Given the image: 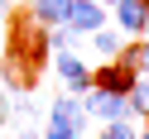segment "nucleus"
I'll list each match as a JSON object with an SVG mask.
<instances>
[{
	"label": "nucleus",
	"instance_id": "obj_3",
	"mask_svg": "<svg viewBox=\"0 0 149 139\" xmlns=\"http://www.w3.org/2000/svg\"><path fill=\"white\" fill-rule=\"evenodd\" d=\"M111 24L125 39H144L149 34V0H116L111 5Z\"/></svg>",
	"mask_w": 149,
	"mask_h": 139
},
{
	"label": "nucleus",
	"instance_id": "obj_17",
	"mask_svg": "<svg viewBox=\"0 0 149 139\" xmlns=\"http://www.w3.org/2000/svg\"><path fill=\"white\" fill-rule=\"evenodd\" d=\"M0 139H19V134H0Z\"/></svg>",
	"mask_w": 149,
	"mask_h": 139
},
{
	"label": "nucleus",
	"instance_id": "obj_7",
	"mask_svg": "<svg viewBox=\"0 0 149 139\" xmlns=\"http://www.w3.org/2000/svg\"><path fill=\"white\" fill-rule=\"evenodd\" d=\"M87 39H91V48H96V58H101V62H116V58H120V48H125V34H120L116 24H106V29L87 34Z\"/></svg>",
	"mask_w": 149,
	"mask_h": 139
},
{
	"label": "nucleus",
	"instance_id": "obj_14",
	"mask_svg": "<svg viewBox=\"0 0 149 139\" xmlns=\"http://www.w3.org/2000/svg\"><path fill=\"white\" fill-rule=\"evenodd\" d=\"M139 72H149V39L139 43Z\"/></svg>",
	"mask_w": 149,
	"mask_h": 139
},
{
	"label": "nucleus",
	"instance_id": "obj_11",
	"mask_svg": "<svg viewBox=\"0 0 149 139\" xmlns=\"http://www.w3.org/2000/svg\"><path fill=\"white\" fill-rule=\"evenodd\" d=\"M96 139H139V129L130 125V120H111V125L96 129Z\"/></svg>",
	"mask_w": 149,
	"mask_h": 139
},
{
	"label": "nucleus",
	"instance_id": "obj_1",
	"mask_svg": "<svg viewBox=\"0 0 149 139\" xmlns=\"http://www.w3.org/2000/svg\"><path fill=\"white\" fill-rule=\"evenodd\" d=\"M82 106H87V115L101 120V125H111V120H130V115H135L125 91H101V86H87V91H82Z\"/></svg>",
	"mask_w": 149,
	"mask_h": 139
},
{
	"label": "nucleus",
	"instance_id": "obj_2",
	"mask_svg": "<svg viewBox=\"0 0 149 139\" xmlns=\"http://www.w3.org/2000/svg\"><path fill=\"white\" fill-rule=\"evenodd\" d=\"M87 106H82V96L77 91H63V96H53V106H48V125H58V129H72V134H87Z\"/></svg>",
	"mask_w": 149,
	"mask_h": 139
},
{
	"label": "nucleus",
	"instance_id": "obj_4",
	"mask_svg": "<svg viewBox=\"0 0 149 139\" xmlns=\"http://www.w3.org/2000/svg\"><path fill=\"white\" fill-rule=\"evenodd\" d=\"M111 24V5H101V0H72V15H68V29L77 34V39H87V34L106 29Z\"/></svg>",
	"mask_w": 149,
	"mask_h": 139
},
{
	"label": "nucleus",
	"instance_id": "obj_5",
	"mask_svg": "<svg viewBox=\"0 0 149 139\" xmlns=\"http://www.w3.org/2000/svg\"><path fill=\"white\" fill-rule=\"evenodd\" d=\"M53 67H58V77L68 82V91H77V96L91 86V67L77 58V53H53Z\"/></svg>",
	"mask_w": 149,
	"mask_h": 139
},
{
	"label": "nucleus",
	"instance_id": "obj_6",
	"mask_svg": "<svg viewBox=\"0 0 149 139\" xmlns=\"http://www.w3.org/2000/svg\"><path fill=\"white\" fill-rule=\"evenodd\" d=\"M139 77V72H130L125 67V62H101V67L96 72H91V86H101V91H125V96H130V82H135Z\"/></svg>",
	"mask_w": 149,
	"mask_h": 139
},
{
	"label": "nucleus",
	"instance_id": "obj_10",
	"mask_svg": "<svg viewBox=\"0 0 149 139\" xmlns=\"http://www.w3.org/2000/svg\"><path fill=\"white\" fill-rule=\"evenodd\" d=\"M72 48H77V34L68 24H53L48 29V53H72Z\"/></svg>",
	"mask_w": 149,
	"mask_h": 139
},
{
	"label": "nucleus",
	"instance_id": "obj_12",
	"mask_svg": "<svg viewBox=\"0 0 149 139\" xmlns=\"http://www.w3.org/2000/svg\"><path fill=\"white\" fill-rule=\"evenodd\" d=\"M10 125V91H5V82H0V129Z\"/></svg>",
	"mask_w": 149,
	"mask_h": 139
},
{
	"label": "nucleus",
	"instance_id": "obj_18",
	"mask_svg": "<svg viewBox=\"0 0 149 139\" xmlns=\"http://www.w3.org/2000/svg\"><path fill=\"white\" fill-rule=\"evenodd\" d=\"M101 5H116V0H101Z\"/></svg>",
	"mask_w": 149,
	"mask_h": 139
},
{
	"label": "nucleus",
	"instance_id": "obj_16",
	"mask_svg": "<svg viewBox=\"0 0 149 139\" xmlns=\"http://www.w3.org/2000/svg\"><path fill=\"white\" fill-rule=\"evenodd\" d=\"M139 139H149V125H144V129H139Z\"/></svg>",
	"mask_w": 149,
	"mask_h": 139
},
{
	"label": "nucleus",
	"instance_id": "obj_8",
	"mask_svg": "<svg viewBox=\"0 0 149 139\" xmlns=\"http://www.w3.org/2000/svg\"><path fill=\"white\" fill-rule=\"evenodd\" d=\"M68 15H72V0H34V19H39L43 29L68 24Z\"/></svg>",
	"mask_w": 149,
	"mask_h": 139
},
{
	"label": "nucleus",
	"instance_id": "obj_13",
	"mask_svg": "<svg viewBox=\"0 0 149 139\" xmlns=\"http://www.w3.org/2000/svg\"><path fill=\"white\" fill-rule=\"evenodd\" d=\"M43 139H77V134H72V129H58V125H48V129H43Z\"/></svg>",
	"mask_w": 149,
	"mask_h": 139
},
{
	"label": "nucleus",
	"instance_id": "obj_15",
	"mask_svg": "<svg viewBox=\"0 0 149 139\" xmlns=\"http://www.w3.org/2000/svg\"><path fill=\"white\" fill-rule=\"evenodd\" d=\"M10 15H15V10H10V0H0V24L10 19Z\"/></svg>",
	"mask_w": 149,
	"mask_h": 139
},
{
	"label": "nucleus",
	"instance_id": "obj_9",
	"mask_svg": "<svg viewBox=\"0 0 149 139\" xmlns=\"http://www.w3.org/2000/svg\"><path fill=\"white\" fill-rule=\"evenodd\" d=\"M130 110L149 120V72H139V77L130 82Z\"/></svg>",
	"mask_w": 149,
	"mask_h": 139
},
{
	"label": "nucleus",
	"instance_id": "obj_19",
	"mask_svg": "<svg viewBox=\"0 0 149 139\" xmlns=\"http://www.w3.org/2000/svg\"><path fill=\"white\" fill-rule=\"evenodd\" d=\"M0 53H5V43H0Z\"/></svg>",
	"mask_w": 149,
	"mask_h": 139
}]
</instances>
